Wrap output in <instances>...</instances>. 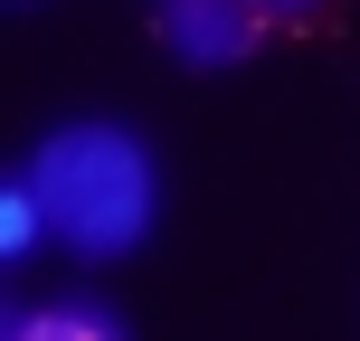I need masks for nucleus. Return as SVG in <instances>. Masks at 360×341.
<instances>
[{
    "label": "nucleus",
    "mask_w": 360,
    "mask_h": 341,
    "mask_svg": "<svg viewBox=\"0 0 360 341\" xmlns=\"http://www.w3.org/2000/svg\"><path fill=\"white\" fill-rule=\"evenodd\" d=\"M19 171H29L38 209H48L57 256H76V266H124L162 228V152L124 114H67V124H48Z\"/></svg>",
    "instance_id": "obj_1"
},
{
    "label": "nucleus",
    "mask_w": 360,
    "mask_h": 341,
    "mask_svg": "<svg viewBox=\"0 0 360 341\" xmlns=\"http://www.w3.org/2000/svg\"><path fill=\"white\" fill-rule=\"evenodd\" d=\"M275 19L256 10V0H152V38L180 57V67L218 76V67H247L256 48H266Z\"/></svg>",
    "instance_id": "obj_2"
},
{
    "label": "nucleus",
    "mask_w": 360,
    "mask_h": 341,
    "mask_svg": "<svg viewBox=\"0 0 360 341\" xmlns=\"http://www.w3.org/2000/svg\"><path fill=\"white\" fill-rule=\"evenodd\" d=\"M0 332H10V341H124V304L95 294V285L19 294V304H0Z\"/></svg>",
    "instance_id": "obj_3"
},
{
    "label": "nucleus",
    "mask_w": 360,
    "mask_h": 341,
    "mask_svg": "<svg viewBox=\"0 0 360 341\" xmlns=\"http://www.w3.org/2000/svg\"><path fill=\"white\" fill-rule=\"evenodd\" d=\"M38 247H57V237H48V209H38V190H29V171H10V180H0V266H29V256Z\"/></svg>",
    "instance_id": "obj_4"
},
{
    "label": "nucleus",
    "mask_w": 360,
    "mask_h": 341,
    "mask_svg": "<svg viewBox=\"0 0 360 341\" xmlns=\"http://www.w3.org/2000/svg\"><path fill=\"white\" fill-rule=\"evenodd\" d=\"M256 10H266L275 29H294V19H313V10H323V0H256Z\"/></svg>",
    "instance_id": "obj_5"
}]
</instances>
